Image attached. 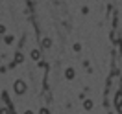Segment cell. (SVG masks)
I'll return each mask as SVG.
<instances>
[{"mask_svg":"<svg viewBox=\"0 0 122 114\" xmlns=\"http://www.w3.org/2000/svg\"><path fill=\"white\" fill-rule=\"evenodd\" d=\"M26 114H33V112H31V110H26Z\"/></svg>","mask_w":122,"mask_h":114,"instance_id":"obj_13","label":"cell"},{"mask_svg":"<svg viewBox=\"0 0 122 114\" xmlns=\"http://www.w3.org/2000/svg\"><path fill=\"white\" fill-rule=\"evenodd\" d=\"M115 105H117V107L122 105V90L117 92V98H115Z\"/></svg>","mask_w":122,"mask_h":114,"instance_id":"obj_2","label":"cell"},{"mask_svg":"<svg viewBox=\"0 0 122 114\" xmlns=\"http://www.w3.org/2000/svg\"><path fill=\"white\" fill-rule=\"evenodd\" d=\"M0 114H9V109H6V107H4V109H0Z\"/></svg>","mask_w":122,"mask_h":114,"instance_id":"obj_9","label":"cell"},{"mask_svg":"<svg viewBox=\"0 0 122 114\" xmlns=\"http://www.w3.org/2000/svg\"><path fill=\"white\" fill-rule=\"evenodd\" d=\"M4 31H6V26H2V24H0V33H4Z\"/></svg>","mask_w":122,"mask_h":114,"instance_id":"obj_10","label":"cell"},{"mask_svg":"<svg viewBox=\"0 0 122 114\" xmlns=\"http://www.w3.org/2000/svg\"><path fill=\"white\" fill-rule=\"evenodd\" d=\"M41 114H50V112H48L46 109H41Z\"/></svg>","mask_w":122,"mask_h":114,"instance_id":"obj_11","label":"cell"},{"mask_svg":"<svg viewBox=\"0 0 122 114\" xmlns=\"http://www.w3.org/2000/svg\"><path fill=\"white\" fill-rule=\"evenodd\" d=\"M13 88H15V92L20 96V94H24V92H26V83H24V81H15Z\"/></svg>","mask_w":122,"mask_h":114,"instance_id":"obj_1","label":"cell"},{"mask_svg":"<svg viewBox=\"0 0 122 114\" xmlns=\"http://www.w3.org/2000/svg\"><path fill=\"white\" fill-rule=\"evenodd\" d=\"M22 59H24L22 53H17V55H15V63H22Z\"/></svg>","mask_w":122,"mask_h":114,"instance_id":"obj_6","label":"cell"},{"mask_svg":"<svg viewBox=\"0 0 122 114\" xmlns=\"http://www.w3.org/2000/svg\"><path fill=\"white\" fill-rule=\"evenodd\" d=\"M31 59H33V61H39V59H41V52H39V50H33V52H31Z\"/></svg>","mask_w":122,"mask_h":114,"instance_id":"obj_3","label":"cell"},{"mask_svg":"<svg viewBox=\"0 0 122 114\" xmlns=\"http://www.w3.org/2000/svg\"><path fill=\"white\" fill-rule=\"evenodd\" d=\"M50 44H52V42H50V39H43V46H45V48H48Z\"/></svg>","mask_w":122,"mask_h":114,"instance_id":"obj_7","label":"cell"},{"mask_svg":"<svg viewBox=\"0 0 122 114\" xmlns=\"http://www.w3.org/2000/svg\"><path fill=\"white\" fill-rule=\"evenodd\" d=\"M117 109H118V112L122 114V105H118V107H117Z\"/></svg>","mask_w":122,"mask_h":114,"instance_id":"obj_12","label":"cell"},{"mask_svg":"<svg viewBox=\"0 0 122 114\" xmlns=\"http://www.w3.org/2000/svg\"><path fill=\"white\" fill-rule=\"evenodd\" d=\"M65 77H67V79H72V77H74V68H67V72H65Z\"/></svg>","mask_w":122,"mask_h":114,"instance_id":"obj_4","label":"cell"},{"mask_svg":"<svg viewBox=\"0 0 122 114\" xmlns=\"http://www.w3.org/2000/svg\"><path fill=\"white\" fill-rule=\"evenodd\" d=\"M4 41H6V42H8V44H11V42H13V37H11V35H8V37L4 39Z\"/></svg>","mask_w":122,"mask_h":114,"instance_id":"obj_8","label":"cell"},{"mask_svg":"<svg viewBox=\"0 0 122 114\" xmlns=\"http://www.w3.org/2000/svg\"><path fill=\"white\" fill-rule=\"evenodd\" d=\"M83 107H85V109H87V110H91V109H92V101H91V99H85Z\"/></svg>","mask_w":122,"mask_h":114,"instance_id":"obj_5","label":"cell"}]
</instances>
